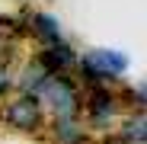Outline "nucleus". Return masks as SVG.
<instances>
[{
  "label": "nucleus",
  "instance_id": "obj_12",
  "mask_svg": "<svg viewBox=\"0 0 147 144\" xmlns=\"http://www.w3.org/2000/svg\"><path fill=\"white\" fill-rule=\"evenodd\" d=\"M16 93V67L7 64V61H0V103L7 99V96Z\"/></svg>",
  "mask_w": 147,
  "mask_h": 144
},
{
  "label": "nucleus",
  "instance_id": "obj_5",
  "mask_svg": "<svg viewBox=\"0 0 147 144\" xmlns=\"http://www.w3.org/2000/svg\"><path fill=\"white\" fill-rule=\"evenodd\" d=\"M42 141L45 144H96V138L83 128L80 118H48Z\"/></svg>",
  "mask_w": 147,
  "mask_h": 144
},
{
  "label": "nucleus",
  "instance_id": "obj_6",
  "mask_svg": "<svg viewBox=\"0 0 147 144\" xmlns=\"http://www.w3.org/2000/svg\"><path fill=\"white\" fill-rule=\"evenodd\" d=\"M77 55H80L77 48H74L67 39H61V42H51V45H38L35 61L48 70V74H61V70H74Z\"/></svg>",
  "mask_w": 147,
  "mask_h": 144
},
{
  "label": "nucleus",
  "instance_id": "obj_13",
  "mask_svg": "<svg viewBox=\"0 0 147 144\" xmlns=\"http://www.w3.org/2000/svg\"><path fill=\"white\" fill-rule=\"evenodd\" d=\"M96 144H147V141H125V138H118L115 131H109V135H99V138H96Z\"/></svg>",
  "mask_w": 147,
  "mask_h": 144
},
{
  "label": "nucleus",
  "instance_id": "obj_3",
  "mask_svg": "<svg viewBox=\"0 0 147 144\" xmlns=\"http://www.w3.org/2000/svg\"><path fill=\"white\" fill-rule=\"evenodd\" d=\"M121 115H125V106H121L115 87H86V90H83L80 122H83V128H86L93 138L109 135Z\"/></svg>",
  "mask_w": 147,
  "mask_h": 144
},
{
  "label": "nucleus",
  "instance_id": "obj_10",
  "mask_svg": "<svg viewBox=\"0 0 147 144\" xmlns=\"http://www.w3.org/2000/svg\"><path fill=\"white\" fill-rule=\"evenodd\" d=\"M115 90H118V99H121V106H125V112H134V109H144L147 106V87H144V80H138V83H115Z\"/></svg>",
  "mask_w": 147,
  "mask_h": 144
},
{
  "label": "nucleus",
  "instance_id": "obj_9",
  "mask_svg": "<svg viewBox=\"0 0 147 144\" xmlns=\"http://www.w3.org/2000/svg\"><path fill=\"white\" fill-rule=\"evenodd\" d=\"M45 77H48V70L35 61V58H29L26 64H22L19 70H16V93H38V87L45 83Z\"/></svg>",
  "mask_w": 147,
  "mask_h": 144
},
{
  "label": "nucleus",
  "instance_id": "obj_2",
  "mask_svg": "<svg viewBox=\"0 0 147 144\" xmlns=\"http://www.w3.org/2000/svg\"><path fill=\"white\" fill-rule=\"evenodd\" d=\"M35 96H38V103H42V109H45L48 118H80L83 87L77 83V77H74L70 70L48 74Z\"/></svg>",
  "mask_w": 147,
  "mask_h": 144
},
{
  "label": "nucleus",
  "instance_id": "obj_4",
  "mask_svg": "<svg viewBox=\"0 0 147 144\" xmlns=\"http://www.w3.org/2000/svg\"><path fill=\"white\" fill-rule=\"evenodd\" d=\"M0 125L13 135H26V138H42L48 115L38 103V96L32 93H13L0 103Z\"/></svg>",
  "mask_w": 147,
  "mask_h": 144
},
{
  "label": "nucleus",
  "instance_id": "obj_7",
  "mask_svg": "<svg viewBox=\"0 0 147 144\" xmlns=\"http://www.w3.org/2000/svg\"><path fill=\"white\" fill-rule=\"evenodd\" d=\"M22 29H26L38 45H51V42H61V39H64L61 19L51 16V13H45V10H32V13L26 16V22H22Z\"/></svg>",
  "mask_w": 147,
  "mask_h": 144
},
{
  "label": "nucleus",
  "instance_id": "obj_11",
  "mask_svg": "<svg viewBox=\"0 0 147 144\" xmlns=\"http://www.w3.org/2000/svg\"><path fill=\"white\" fill-rule=\"evenodd\" d=\"M10 26H13V19L0 16V61H7V64H13L16 58V42L10 39Z\"/></svg>",
  "mask_w": 147,
  "mask_h": 144
},
{
  "label": "nucleus",
  "instance_id": "obj_1",
  "mask_svg": "<svg viewBox=\"0 0 147 144\" xmlns=\"http://www.w3.org/2000/svg\"><path fill=\"white\" fill-rule=\"evenodd\" d=\"M128 55L118 51V48H90V51L77 55V64H74L70 74L77 77V83L86 87H115L125 80L128 74Z\"/></svg>",
  "mask_w": 147,
  "mask_h": 144
},
{
  "label": "nucleus",
  "instance_id": "obj_8",
  "mask_svg": "<svg viewBox=\"0 0 147 144\" xmlns=\"http://www.w3.org/2000/svg\"><path fill=\"white\" fill-rule=\"evenodd\" d=\"M118 138H125V141H147V115L144 109H134V112H125L115 122L112 128Z\"/></svg>",
  "mask_w": 147,
  "mask_h": 144
}]
</instances>
